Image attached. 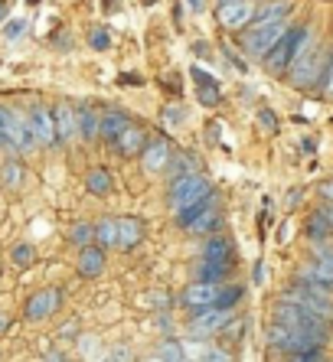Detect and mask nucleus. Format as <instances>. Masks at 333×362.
<instances>
[{"instance_id":"f257e3e1","label":"nucleus","mask_w":333,"mask_h":362,"mask_svg":"<svg viewBox=\"0 0 333 362\" xmlns=\"http://www.w3.org/2000/svg\"><path fill=\"white\" fill-rule=\"evenodd\" d=\"M327 62H330V46L310 33V40L304 42V49L294 56L291 69L284 72V78H288V85L298 88V92H317L320 95L324 78H327Z\"/></svg>"},{"instance_id":"f03ea898","label":"nucleus","mask_w":333,"mask_h":362,"mask_svg":"<svg viewBox=\"0 0 333 362\" xmlns=\"http://www.w3.org/2000/svg\"><path fill=\"white\" fill-rule=\"evenodd\" d=\"M271 320L281 323V327H291V329H300L314 337L320 346H330L333 343V320L320 317V313H310L298 303H288V300H275L271 303Z\"/></svg>"},{"instance_id":"7ed1b4c3","label":"nucleus","mask_w":333,"mask_h":362,"mask_svg":"<svg viewBox=\"0 0 333 362\" xmlns=\"http://www.w3.org/2000/svg\"><path fill=\"white\" fill-rule=\"evenodd\" d=\"M310 33H314V26H310V23H288V26H284V33L278 36V42L268 49L265 59H261L268 72H271V76H278V78H284V72L291 69L294 56L304 49V42L310 40Z\"/></svg>"},{"instance_id":"20e7f679","label":"nucleus","mask_w":333,"mask_h":362,"mask_svg":"<svg viewBox=\"0 0 333 362\" xmlns=\"http://www.w3.org/2000/svg\"><path fill=\"white\" fill-rule=\"evenodd\" d=\"M216 186H213V180L203 173V170H196V173H180V177L166 180V209L170 212H180L184 206H190V202L203 199L206 193H213Z\"/></svg>"},{"instance_id":"39448f33","label":"nucleus","mask_w":333,"mask_h":362,"mask_svg":"<svg viewBox=\"0 0 333 362\" xmlns=\"http://www.w3.org/2000/svg\"><path fill=\"white\" fill-rule=\"evenodd\" d=\"M0 151L7 153H33L36 151V141L26 127L23 111L10 108L0 101Z\"/></svg>"},{"instance_id":"423d86ee","label":"nucleus","mask_w":333,"mask_h":362,"mask_svg":"<svg viewBox=\"0 0 333 362\" xmlns=\"http://www.w3.org/2000/svg\"><path fill=\"white\" fill-rule=\"evenodd\" d=\"M278 300L298 303V307H304V310L320 313V317L333 320V294H327V291H317V287H310L307 281H300V278H294L291 284L284 287L281 294H278Z\"/></svg>"},{"instance_id":"0eeeda50","label":"nucleus","mask_w":333,"mask_h":362,"mask_svg":"<svg viewBox=\"0 0 333 362\" xmlns=\"http://www.w3.org/2000/svg\"><path fill=\"white\" fill-rule=\"evenodd\" d=\"M265 343H268V349L271 353H278V356H294V353H300V349H310V346H320L314 337H307V333H300V329H291V327H281V323H268L265 327Z\"/></svg>"},{"instance_id":"6e6552de","label":"nucleus","mask_w":333,"mask_h":362,"mask_svg":"<svg viewBox=\"0 0 333 362\" xmlns=\"http://www.w3.org/2000/svg\"><path fill=\"white\" fill-rule=\"evenodd\" d=\"M288 23H291V20H284V23H265V26H245L239 36L242 52H245L249 59H265L268 49L278 42V36L284 33Z\"/></svg>"},{"instance_id":"1a4fd4ad","label":"nucleus","mask_w":333,"mask_h":362,"mask_svg":"<svg viewBox=\"0 0 333 362\" xmlns=\"http://www.w3.org/2000/svg\"><path fill=\"white\" fill-rule=\"evenodd\" d=\"M59 310H62V291L59 287H40V291H33L23 300V320H30V323L50 320Z\"/></svg>"},{"instance_id":"9d476101","label":"nucleus","mask_w":333,"mask_h":362,"mask_svg":"<svg viewBox=\"0 0 333 362\" xmlns=\"http://www.w3.org/2000/svg\"><path fill=\"white\" fill-rule=\"evenodd\" d=\"M23 118H26V127H30L36 147H56V124H52V108L46 101H33L23 111Z\"/></svg>"},{"instance_id":"9b49d317","label":"nucleus","mask_w":333,"mask_h":362,"mask_svg":"<svg viewBox=\"0 0 333 362\" xmlns=\"http://www.w3.org/2000/svg\"><path fill=\"white\" fill-rule=\"evenodd\" d=\"M235 320V310H216V307H203V310H196L190 317V337L193 339H209L216 337V333H222V327H229V323Z\"/></svg>"},{"instance_id":"f8f14e48","label":"nucleus","mask_w":333,"mask_h":362,"mask_svg":"<svg viewBox=\"0 0 333 362\" xmlns=\"http://www.w3.org/2000/svg\"><path fill=\"white\" fill-rule=\"evenodd\" d=\"M170 153H174V147H170V137L160 131V134H150L147 144H144L141 151V170L147 173V177H160L166 170V163H170Z\"/></svg>"},{"instance_id":"ddd939ff","label":"nucleus","mask_w":333,"mask_h":362,"mask_svg":"<svg viewBox=\"0 0 333 362\" xmlns=\"http://www.w3.org/2000/svg\"><path fill=\"white\" fill-rule=\"evenodd\" d=\"M255 0H232V4H216V20L229 33H242L255 17Z\"/></svg>"},{"instance_id":"4468645a","label":"nucleus","mask_w":333,"mask_h":362,"mask_svg":"<svg viewBox=\"0 0 333 362\" xmlns=\"http://www.w3.org/2000/svg\"><path fill=\"white\" fill-rule=\"evenodd\" d=\"M150 131L141 124V121H128L125 127H121V134L115 137V144H111V151L118 153V157H125V160H137L144 151V144H147Z\"/></svg>"},{"instance_id":"2eb2a0df","label":"nucleus","mask_w":333,"mask_h":362,"mask_svg":"<svg viewBox=\"0 0 333 362\" xmlns=\"http://www.w3.org/2000/svg\"><path fill=\"white\" fill-rule=\"evenodd\" d=\"M222 219H225L222 216V196H216V199L209 202L206 209H203L184 232H190L193 238H209V235H216V232H222Z\"/></svg>"},{"instance_id":"dca6fc26","label":"nucleus","mask_w":333,"mask_h":362,"mask_svg":"<svg viewBox=\"0 0 333 362\" xmlns=\"http://www.w3.org/2000/svg\"><path fill=\"white\" fill-rule=\"evenodd\" d=\"M190 78L196 85V101H200L203 108H219L222 105V85H219V78L213 72H206L203 66H193Z\"/></svg>"},{"instance_id":"f3484780","label":"nucleus","mask_w":333,"mask_h":362,"mask_svg":"<svg viewBox=\"0 0 333 362\" xmlns=\"http://www.w3.org/2000/svg\"><path fill=\"white\" fill-rule=\"evenodd\" d=\"M144 238H147V226L141 216H118V252H134Z\"/></svg>"},{"instance_id":"a211bd4d","label":"nucleus","mask_w":333,"mask_h":362,"mask_svg":"<svg viewBox=\"0 0 333 362\" xmlns=\"http://www.w3.org/2000/svg\"><path fill=\"white\" fill-rule=\"evenodd\" d=\"M131 121V111L125 108H115V105H101V115H98V141L101 144H115V137L121 134V127Z\"/></svg>"},{"instance_id":"6ab92c4d","label":"nucleus","mask_w":333,"mask_h":362,"mask_svg":"<svg viewBox=\"0 0 333 362\" xmlns=\"http://www.w3.org/2000/svg\"><path fill=\"white\" fill-rule=\"evenodd\" d=\"M219 294V284H203V281H190V284L180 291V307H186L190 313L203 310V307H213Z\"/></svg>"},{"instance_id":"aec40b11","label":"nucleus","mask_w":333,"mask_h":362,"mask_svg":"<svg viewBox=\"0 0 333 362\" xmlns=\"http://www.w3.org/2000/svg\"><path fill=\"white\" fill-rule=\"evenodd\" d=\"M52 124H56V147H59V144L79 141V127H75V105H72V101H56V105H52Z\"/></svg>"},{"instance_id":"412c9836","label":"nucleus","mask_w":333,"mask_h":362,"mask_svg":"<svg viewBox=\"0 0 333 362\" xmlns=\"http://www.w3.org/2000/svg\"><path fill=\"white\" fill-rule=\"evenodd\" d=\"M105 248H98V245H85V248H79V255H75V274L85 281H95L101 278V271H105Z\"/></svg>"},{"instance_id":"4be33fe9","label":"nucleus","mask_w":333,"mask_h":362,"mask_svg":"<svg viewBox=\"0 0 333 362\" xmlns=\"http://www.w3.org/2000/svg\"><path fill=\"white\" fill-rule=\"evenodd\" d=\"M200 262H206V264H235V245H232V238L222 235V232L209 235L206 242H203Z\"/></svg>"},{"instance_id":"5701e85b","label":"nucleus","mask_w":333,"mask_h":362,"mask_svg":"<svg viewBox=\"0 0 333 362\" xmlns=\"http://www.w3.org/2000/svg\"><path fill=\"white\" fill-rule=\"evenodd\" d=\"M98 115H101V108L95 105V101L75 105V127H79V141L82 144L98 141Z\"/></svg>"},{"instance_id":"b1692460","label":"nucleus","mask_w":333,"mask_h":362,"mask_svg":"<svg viewBox=\"0 0 333 362\" xmlns=\"http://www.w3.org/2000/svg\"><path fill=\"white\" fill-rule=\"evenodd\" d=\"M294 13V0H265L261 7H255V17L249 26H265V23H284Z\"/></svg>"},{"instance_id":"393cba45","label":"nucleus","mask_w":333,"mask_h":362,"mask_svg":"<svg viewBox=\"0 0 333 362\" xmlns=\"http://www.w3.org/2000/svg\"><path fill=\"white\" fill-rule=\"evenodd\" d=\"M294 278L307 281V284L317 287V291H327V294H333V268H327V264L314 262V258H307V262L300 264Z\"/></svg>"},{"instance_id":"a878e982","label":"nucleus","mask_w":333,"mask_h":362,"mask_svg":"<svg viewBox=\"0 0 333 362\" xmlns=\"http://www.w3.org/2000/svg\"><path fill=\"white\" fill-rule=\"evenodd\" d=\"M85 189L92 196H98V199H105V196L115 193V173L108 167H92L85 173Z\"/></svg>"},{"instance_id":"bb28decb","label":"nucleus","mask_w":333,"mask_h":362,"mask_svg":"<svg viewBox=\"0 0 333 362\" xmlns=\"http://www.w3.org/2000/svg\"><path fill=\"white\" fill-rule=\"evenodd\" d=\"M0 183L7 186L10 193H17L26 186V167L20 157H7V160L0 163Z\"/></svg>"},{"instance_id":"cd10ccee","label":"nucleus","mask_w":333,"mask_h":362,"mask_svg":"<svg viewBox=\"0 0 333 362\" xmlns=\"http://www.w3.org/2000/svg\"><path fill=\"white\" fill-rule=\"evenodd\" d=\"M235 274V264H206L200 262L196 271H193V281H203V284H225V281H232Z\"/></svg>"},{"instance_id":"c85d7f7f","label":"nucleus","mask_w":333,"mask_h":362,"mask_svg":"<svg viewBox=\"0 0 333 362\" xmlns=\"http://www.w3.org/2000/svg\"><path fill=\"white\" fill-rule=\"evenodd\" d=\"M245 300V284H239V281H225V284H219V294H216V310H235L239 303Z\"/></svg>"},{"instance_id":"c756f323","label":"nucleus","mask_w":333,"mask_h":362,"mask_svg":"<svg viewBox=\"0 0 333 362\" xmlns=\"http://www.w3.org/2000/svg\"><path fill=\"white\" fill-rule=\"evenodd\" d=\"M118 242V216H101L98 222H95V245L98 248H115Z\"/></svg>"},{"instance_id":"7c9ffc66","label":"nucleus","mask_w":333,"mask_h":362,"mask_svg":"<svg viewBox=\"0 0 333 362\" xmlns=\"http://www.w3.org/2000/svg\"><path fill=\"white\" fill-rule=\"evenodd\" d=\"M304 238H307V245H317V242H333V232L330 226H327L317 212H310L307 219H304Z\"/></svg>"},{"instance_id":"2f4dec72","label":"nucleus","mask_w":333,"mask_h":362,"mask_svg":"<svg viewBox=\"0 0 333 362\" xmlns=\"http://www.w3.org/2000/svg\"><path fill=\"white\" fill-rule=\"evenodd\" d=\"M216 196H219V193H216V189H213V193H206V196H203V199H196V202H190V206H184V209H180V212H174V226H176V228H186L193 219H196V216H200L203 209H206L209 202L216 199Z\"/></svg>"},{"instance_id":"473e14b6","label":"nucleus","mask_w":333,"mask_h":362,"mask_svg":"<svg viewBox=\"0 0 333 362\" xmlns=\"http://www.w3.org/2000/svg\"><path fill=\"white\" fill-rule=\"evenodd\" d=\"M200 170V160H196V153L184 151V153H170V163H166L164 173H170V180L180 177V173H196Z\"/></svg>"},{"instance_id":"72a5a7b5","label":"nucleus","mask_w":333,"mask_h":362,"mask_svg":"<svg viewBox=\"0 0 333 362\" xmlns=\"http://www.w3.org/2000/svg\"><path fill=\"white\" fill-rule=\"evenodd\" d=\"M69 245H75V248L95 245V222H75V226L69 228Z\"/></svg>"},{"instance_id":"f704fd0d","label":"nucleus","mask_w":333,"mask_h":362,"mask_svg":"<svg viewBox=\"0 0 333 362\" xmlns=\"http://www.w3.org/2000/svg\"><path fill=\"white\" fill-rule=\"evenodd\" d=\"M154 356H157L160 362H184L186 359V346L180 343V339H164Z\"/></svg>"},{"instance_id":"c9c22d12","label":"nucleus","mask_w":333,"mask_h":362,"mask_svg":"<svg viewBox=\"0 0 333 362\" xmlns=\"http://www.w3.org/2000/svg\"><path fill=\"white\" fill-rule=\"evenodd\" d=\"M36 258V248L30 242H20L13 245V252H10V262H13V268H30Z\"/></svg>"},{"instance_id":"e433bc0d","label":"nucleus","mask_w":333,"mask_h":362,"mask_svg":"<svg viewBox=\"0 0 333 362\" xmlns=\"http://www.w3.org/2000/svg\"><path fill=\"white\" fill-rule=\"evenodd\" d=\"M196 353H200V362H232V353H229V349H225V346H203L200 343V349H196Z\"/></svg>"},{"instance_id":"4c0bfd02","label":"nucleus","mask_w":333,"mask_h":362,"mask_svg":"<svg viewBox=\"0 0 333 362\" xmlns=\"http://www.w3.org/2000/svg\"><path fill=\"white\" fill-rule=\"evenodd\" d=\"M89 46L95 52H108L111 49V30L108 26H95L92 33H89Z\"/></svg>"},{"instance_id":"58836bf2","label":"nucleus","mask_w":333,"mask_h":362,"mask_svg":"<svg viewBox=\"0 0 333 362\" xmlns=\"http://www.w3.org/2000/svg\"><path fill=\"white\" fill-rule=\"evenodd\" d=\"M288 362H327V346H310V349H300V353L288 356Z\"/></svg>"},{"instance_id":"ea45409f","label":"nucleus","mask_w":333,"mask_h":362,"mask_svg":"<svg viewBox=\"0 0 333 362\" xmlns=\"http://www.w3.org/2000/svg\"><path fill=\"white\" fill-rule=\"evenodd\" d=\"M307 258H314V262L327 264V268H333V242H317L310 245V255Z\"/></svg>"},{"instance_id":"a19ab883","label":"nucleus","mask_w":333,"mask_h":362,"mask_svg":"<svg viewBox=\"0 0 333 362\" xmlns=\"http://www.w3.org/2000/svg\"><path fill=\"white\" fill-rule=\"evenodd\" d=\"M222 52H225V62H229V66H232L235 72H249V62L242 59V56L232 49V46H222Z\"/></svg>"},{"instance_id":"79ce46f5","label":"nucleus","mask_w":333,"mask_h":362,"mask_svg":"<svg viewBox=\"0 0 333 362\" xmlns=\"http://www.w3.org/2000/svg\"><path fill=\"white\" fill-rule=\"evenodd\" d=\"M259 124L265 127L268 134H278V118H275V111H268V108H259Z\"/></svg>"},{"instance_id":"37998d69","label":"nucleus","mask_w":333,"mask_h":362,"mask_svg":"<svg viewBox=\"0 0 333 362\" xmlns=\"http://www.w3.org/2000/svg\"><path fill=\"white\" fill-rule=\"evenodd\" d=\"M23 33H26V20H7V26H4L7 40H20Z\"/></svg>"},{"instance_id":"c03bdc74","label":"nucleus","mask_w":333,"mask_h":362,"mask_svg":"<svg viewBox=\"0 0 333 362\" xmlns=\"http://www.w3.org/2000/svg\"><path fill=\"white\" fill-rule=\"evenodd\" d=\"M164 118H166V124H184L186 111L180 108V105H166V108H164Z\"/></svg>"},{"instance_id":"a18cd8bd","label":"nucleus","mask_w":333,"mask_h":362,"mask_svg":"<svg viewBox=\"0 0 333 362\" xmlns=\"http://www.w3.org/2000/svg\"><path fill=\"white\" fill-rule=\"evenodd\" d=\"M320 95L333 101V46H330V62H327V78H324V88H320Z\"/></svg>"},{"instance_id":"49530a36","label":"nucleus","mask_w":333,"mask_h":362,"mask_svg":"<svg viewBox=\"0 0 333 362\" xmlns=\"http://www.w3.org/2000/svg\"><path fill=\"white\" fill-rule=\"evenodd\" d=\"M317 216H320V219L327 222V226H330V232H333V202H320V206H317Z\"/></svg>"},{"instance_id":"de8ad7c7","label":"nucleus","mask_w":333,"mask_h":362,"mask_svg":"<svg viewBox=\"0 0 333 362\" xmlns=\"http://www.w3.org/2000/svg\"><path fill=\"white\" fill-rule=\"evenodd\" d=\"M317 193H320V202H333V180H324L317 186Z\"/></svg>"},{"instance_id":"09e8293b","label":"nucleus","mask_w":333,"mask_h":362,"mask_svg":"<svg viewBox=\"0 0 333 362\" xmlns=\"http://www.w3.org/2000/svg\"><path fill=\"white\" fill-rule=\"evenodd\" d=\"M209 49H213V46H209V42H203V40L193 42V56H200V59H203V56H206V59H213V52H209Z\"/></svg>"},{"instance_id":"8fccbe9b","label":"nucleus","mask_w":333,"mask_h":362,"mask_svg":"<svg viewBox=\"0 0 333 362\" xmlns=\"http://www.w3.org/2000/svg\"><path fill=\"white\" fill-rule=\"evenodd\" d=\"M118 85H134V88H141V85H144V78L137 76V72H125V76L118 78Z\"/></svg>"},{"instance_id":"3c124183","label":"nucleus","mask_w":333,"mask_h":362,"mask_svg":"<svg viewBox=\"0 0 333 362\" xmlns=\"http://www.w3.org/2000/svg\"><path fill=\"white\" fill-rule=\"evenodd\" d=\"M66 337H79V320H69L66 327L59 329V339H66Z\"/></svg>"},{"instance_id":"603ef678","label":"nucleus","mask_w":333,"mask_h":362,"mask_svg":"<svg viewBox=\"0 0 333 362\" xmlns=\"http://www.w3.org/2000/svg\"><path fill=\"white\" fill-rule=\"evenodd\" d=\"M7 13H10V0H0V23L7 20Z\"/></svg>"},{"instance_id":"864d4df0","label":"nucleus","mask_w":333,"mask_h":362,"mask_svg":"<svg viewBox=\"0 0 333 362\" xmlns=\"http://www.w3.org/2000/svg\"><path fill=\"white\" fill-rule=\"evenodd\" d=\"M174 20H176V23H184V4H176V7H174Z\"/></svg>"},{"instance_id":"5fc2aeb1","label":"nucleus","mask_w":333,"mask_h":362,"mask_svg":"<svg viewBox=\"0 0 333 362\" xmlns=\"http://www.w3.org/2000/svg\"><path fill=\"white\" fill-rule=\"evenodd\" d=\"M186 7H190L193 13H196V10H203V0H186Z\"/></svg>"},{"instance_id":"6e6d98bb","label":"nucleus","mask_w":333,"mask_h":362,"mask_svg":"<svg viewBox=\"0 0 333 362\" xmlns=\"http://www.w3.org/2000/svg\"><path fill=\"white\" fill-rule=\"evenodd\" d=\"M46 362H66V359H62V353H50L46 356Z\"/></svg>"},{"instance_id":"4d7b16f0","label":"nucleus","mask_w":333,"mask_h":362,"mask_svg":"<svg viewBox=\"0 0 333 362\" xmlns=\"http://www.w3.org/2000/svg\"><path fill=\"white\" fill-rule=\"evenodd\" d=\"M7 323H10L7 317H0V333H4V329H7Z\"/></svg>"},{"instance_id":"13d9d810","label":"nucleus","mask_w":333,"mask_h":362,"mask_svg":"<svg viewBox=\"0 0 333 362\" xmlns=\"http://www.w3.org/2000/svg\"><path fill=\"white\" fill-rule=\"evenodd\" d=\"M141 4H147V7H154V4H160V0H141Z\"/></svg>"},{"instance_id":"bf43d9fd","label":"nucleus","mask_w":333,"mask_h":362,"mask_svg":"<svg viewBox=\"0 0 333 362\" xmlns=\"http://www.w3.org/2000/svg\"><path fill=\"white\" fill-rule=\"evenodd\" d=\"M147 362H160V359H157V356H150V359H147Z\"/></svg>"},{"instance_id":"052dcab7","label":"nucleus","mask_w":333,"mask_h":362,"mask_svg":"<svg viewBox=\"0 0 333 362\" xmlns=\"http://www.w3.org/2000/svg\"><path fill=\"white\" fill-rule=\"evenodd\" d=\"M216 4H232V0H216Z\"/></svg>"},{"instance_id":"680f3d73","label":"nucleus","mask_w":333,"mask_h":362,"mask_svg":"<svg viewBox=\"0 0 333 362\" xmlns=\"http://www.w3.org/2000/svg\"><path fill=\"white\" fill-rule=\"evenodd\" d=\"M327 362H333V359H330V356H327Z\"/></svg>"},{"instance_id":"e2e57ef3","label":"nucleus","mask_w":333,"mask_h":362,"mask_svg":"<svg viewBox=\"0 0 333 362\" xmlns=\"http://www.w3.org/2000/svg\"><path fill=\"white\" fill-rule=\"evenodd\" d=\"M184 362H186V359H184Z\"/></svg>"}]
</instances>
